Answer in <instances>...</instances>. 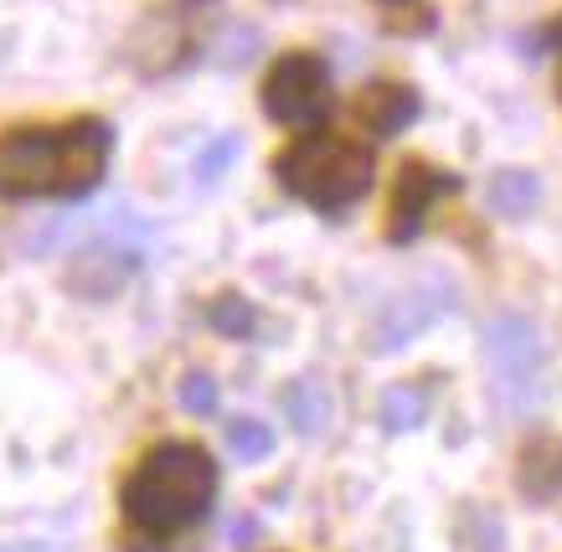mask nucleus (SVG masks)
Instances as JSON below:
<instances>
[{
	"label": "nucleus",
	"mask_w": 562,
	"mask_h": 552,
	"mask_svg": "<svg viewBox=\"0 0 562 552\" xmlns=\"http://www.w3.org/2000/svg\"><path fill=\"white\" fill-rule=\"evenodd\" d=\"M449 305H454V290L439 284V279L392 294L387 305H382V315H376V326H372V351H397V346H408L413 336L434 326Z\"/></svg>",
	"instance_id": "obj_6"
},
{
	"label": "nucleus",
	"mask_w": 562,
	"mask_h": 552,
	"mask_svg": "<svg viewBox=\"0 0 562 552\" xmlns=\"http://www.w3.org/2000/svg\"><path fill=\"white\" fill-rule=\"evenodd\" d=\"M357 120L372 129L376 139L403 135L413 120H418V93L408 83H372L357 99Z\"/></svg>",
	"instance_id": "obj_8"
},
{
	"label": "nucleus",
	"mask_w": 562,
	"mask_h": 552,
	"mask_svg": "<svg viewBox=\"0 0 562 552\" xmlns=\"http://www.w3.org/2000/svg\"><path fill=\"white\" fill-rule=\"evenodd\" d=\"M558 88H562V83H558Z\"/></svg>",
	"instance_id": "obj_22"
},
{
	"label": "nucleus",
	"mask_w": 562,
	"mask_h": 552,
	"mask_svg": "<svg viewBox=\"0 0 562 552\" xmlns=\"http://www.w3.org/2000/svg\"><path fill=\"white\" fill-rule=\"evenodd\" d=\"M114 135L103 120H72L63 129L0 135V196H83L103 181Z\"/></svg>",
	"instance_id": "obj_1"
},
{
	"label": "nucleus",
	"mask_w": 562,
	"mask_h": 552,
	"mask_svg": "<svg viewBox=\"0 0 562 552\" xmlns=\"http://www.w3.org/2000/svg\"><path fill=\"white\" fill-rule=\"evenodd\" d=\"M485 202H491V212H501V217H527V212L542 202V187H537L531 171H501L491 181V191H485Z\"/></svg>",
	"instance_id": "obj_12"
},
{
	"label": "nucleus",
	"mask_w": 562,
	"mask_h": 552,
	"mask_svg": "<svg viewBox=\"0 0 562 552\" xmlns=\"http://www.w3.org/2000/svg\"><path fill=\"white\" fill-rule=\"evenodd\" d=\"M0 552H63V548H47V542H21V548H0Z\"/></svg>",
	"instance_id": "obj_20"
},
{
	"label": "nucleus",
	"mask_w": 562,
	"mask_h": 552,
	"mask_svg": "<svg viewBox=\"0 0 562 552\" xmlns=\"http://www.w3.org/2000/svg\"><path fill=\"white\" fill-rule=\"evenodd\" d=\"M233 156H238V139L222 135L212 139V145H202V156H196V181H217L227 166H233Z\"/></svg>",
	"instance_id": "obj_17"
},
{
	"label": "nucleus",
	"mask_w": 562,
	"mask_h": 552,
	"mask_svg": "<svg viewBox=\"0 0 562 552\" xmlns=\"http://www.w3.org/2000/svg\"><path fill=\"white\" fill-rule=\"evenodd\" d=\"M460 181L439 166H428V160H408L403 171H397V191H392V223H387V238L392 243H408L424 233L428 212L439 202L443 191H454Z\"/></svg>",
	"instance_id": "obj_7"
},
{
	"label": "nucleus",
	"mask_w": 562,
	"mask_h": 552,
	"mask_svg": "<svg viewBox=\"0 0 562 552\" xmlns=\"http://www.w3.org/2000/svg\"><path fill=\"white\" fill-rule=\"evenodd\" d=\"M263 109H269V120L279 124H294V129H305V124H321L325 109H330V72L315 53H290L279 57L263 78Z\"/></svg>",
	"instance_id": "obj_5"
},
{
	"label": "nucleus",
	"mask_w": 562,
	"mask_h": 552,
	"mask_svg": "<svg viewBox=\"0 0 562 552\" xmlns=\"http://www.w3.org/2000/svg\"><path fill=\"white\" fill-rule=\"evenodd\" d=\"M212 320H217L222 330H233V336H243V330L254 326V315L243 311V300H222L217 311H212Z\"/></svg>",
	"instance_id": "obj_18"
},
{
	"label": "nucleus",
	"mask_w": 562,
	"mask_h": 552,
	"mask_svg": "<svg viewBox=\"0 0 562 552\" xmlns=\"http://www.w3.org/2000/svg\"><path fill=\"white\" fill-rule=\"evenodd\" d=\"M273 171H279L284 191H294L315 212H346L372 187V150L351 135L315 129V135L294 139L290 150L273 160Z\"/></svg>",
	"instance_id": "obj_3"
},
{
	"label": "nucleus",
	"mask_w": 562,
	"mask_h": 552,
	"mask_svg": "<svg viewBox=\"0 0 562 552\" xmlns=\"http://www.w3.org/2000/svg\"><path fill=\"white\" fill-rule=\"evenodd\" d=\"M254 532H258L254 521H233V527H227V537H233V542H248Z\"/></svg>",
	"instance_id": "obj_19"
},
{
	"label": "nucleus",
	"mask_w": 562,
	"mask_h": 552,
	"mask_svg": "<svg viewBox=\"0 0 562 552\" xmlns=\"http://www.w3.org/2000/svg\"><path fill=\"white\" fill-rule=\"evenodd\" d=\"M382 5H392V11H403V5H413V0H382Z\"/></svg>",
	"instance_id": "obj_21"
},
{
	"label": "nucleus",
	"mask_w": 562,
	"mask_h": 552,
	"mask_svg": "<svg viewBox=\"0 0 562 552\" xmlns=\"http://www.w3.org/2000/svg\"><path fill=\"white\" fill-rule=\"evenodd\" d=\"M485 362L495 378V397L506 408L537 403V367H542V336L521 315H495L485 326Z\"/></svg>",
	"instance_id": "obj_4"
},
{
	"label": "nucleus",
	"mask_w": 562,
	"mask_h": 552,
	"mask_svg": "<svg viewBox=\"0 0 562 552\" xmlns=\"http://www.w3.org/2000/svg\"><path fill=\"white\" fill-rule=\"evenodd\" d=\"M181 408L196 418L217 414V382L206 378V372H187V378H181Z\"/></svg>",
	"instance_id": "obj_16"
},
{
	"label": "nucleus",
	"mask_w": 562,
	"mask_h": 552,
	"mask_svg": "<svg viewBox=\"0 0 562 552\" xmlns=\"http://www.w3.org/2000/svg\"><path fill=\"white\" fill-rule=\"evenodd\" d=\"M227 449H233L238 460H269V449H273L269 424H258V418H238V424H227Z\"/></svg>",
	"instance_id": "obj_15"
},
{
	"label": "nucleus",
	"mask_w": 562,
	"mask_h": 552,
	"mask_svg": "<svg viewBox=\"0 0 562 552\" xmlns=\"http://www.w3.org/2000/svg\"><path fill=\"white\" fill-rule=\"evenodd\" d=\"M424 414H428V397H424V387H387L382 393V429L387 433H408V429H418L424 424Z\"/></svg>",
	"instance_id": "obj_13"
},
{
	"label": "nucleus",
	"mask_w": 562,
	"mask_h": 552,
	"mask_svg": "<svg viewBox=\"0 0 562 552\" xmlns=\"http://www.w3.org/2000/svg\"><path fill=\"white\" fill-rule=\"evenodd\" d=\"M130 269H135V254H130V248H120V243H99V248L78 254L68 284L72 290H83V294H93V300H103V294H114L124 279H130Z\"/></svg>",
	"instance_id": "obj_9"
},
{
	"label": "nucleus",
	"mask_w": 562,
	"mask_h": 552,
	"mask_svg": "<svg viewBox=\"0 0 562 552\" xmlns=\"http://www.w3.org/2000/svg\"><path fill=\"white\" fill-rule=\"evenodd\" d=\"M284 414H290V424L305 439H315V433L330 429V393H325L315 378H300L284 387Z\"/></svg>",
	"instance_id": "obj_11"
},
{
	"label": "nucleus",
	"mask_w": 562,
	"mask_h": 552,
	"mask_svg": "<svg viewBox=\"0 0 562 552\" xmlns=\"http://www.w3.org/2000/svg\"><path fill=\"white\" fill-rule=\"evenodd\" d=\"M516 481H521V491H527L531 500H558L562 496V439H552V433L531 439V444L521 449Z\"/></svg>",
	"instance_id": "obj_10"
},
{
	"label": "nucleus",
	"mask_w": 562,
	"mask_h": 552,
	"mask_svg": "<svg viewBox=\"0 0 562 552\" xmlns=\"http://www.w3.org/2000/svg\"><path fill=\"white\" fill-rule=\"evenodd\" d=\"M217 496V465L202 444L171 439L150 449L124 481V517L145 537H176L196 527Z\"/></svg>",
	"instance_id": "obj_2"
},
{
	"label": "nucleus",
	"mask_w": 562,
	"mask_h": 552,
	"mask_svg": "<svg viewBox=\"0 0 562 552\" xmlns=\"http://www.w3.org/2000/svg\"><path fill=\"white\" fill-rule=\"evenodd\" d=\"M460 552H506V527H501L485 506H464L460 511Z\"/></svg>",
	"instance_id": "obj_14"
}]
</instances>
